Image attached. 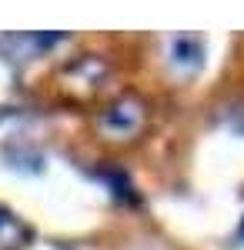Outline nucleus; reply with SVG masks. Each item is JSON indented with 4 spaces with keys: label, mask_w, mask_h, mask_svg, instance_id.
<instances>
[{
    "label": "nucleus",
    "mask_w": 244,
    "mask_h": 250,
    "mask_svg": "<svg viewBox=\"0 0 244 250\" xmlns=\"http://www.w3.org/2000/svg\"><path fill=\"white\" fill-rule=\"evenodd\" d=\"M97 140L111 144V147H127L134 140L147 134L150 127V107L141 94H117L111 100H104L91 117Z\"/></svg>",
    "instance_id": "1"
},
{
    "label": "nucleus",
    "mask_w": 244,
    "mask_h": 250,
    "mask_svg": "<svg viewBox=\"0 0 244 250\" xmlns=\"http://www.w3.org/2000/svg\"><path fill=\"white\" fill-rule=\"evenodd\" d=\"M104 80H107V60H100L97 54H80L57 70V90L71 100H87L100 90Z\"/></svg>",
    "instance_id": "2"
},
{
    "label": "nucleus",
    "mask_w": 244,
    "mask_h": 250,
    "mask_svg": "<svg viewBox=\"0 0 244 250\" xmlns=\"http://www.w3.org/2000/svg\"><path fill=\"white\" fill-rule=\"evenodd\" d=\"M201 60H204V43L201 37H194V34H177V37L171 40V63L177 67V70H197L201 67Z\"/></svg>",
    "instance_id": "3"
},
{
    "label": "nucleus",
    "mask_w": 244,
    "mask_h": 250,
    "mask_svg": "<svg viewBox=\"0 0 244 250\" xmlns=\"http://www.w3.org/2000/svg\"><path fill=\"white\" fill-rule=\"evenodd\" d=\"M27 240V227L0 204V250H20Z\"/></svg>",
    "instance_id": "4"
},
{
    "label": "nucleus",
    "mask_w": 244,
    "mask_h": 250,
    "mask_svg": "<svg viewBox=\"0 0 244 250\" xmlns=\"http://www.w3.org/2000/svg\"><path fill=\"white\" fill-rule=\"evenodd\" d=\"M127 250H164L161 244H134V247H127Z\"/></svg>",
    "instance_id": "5"
}]
</instances>
